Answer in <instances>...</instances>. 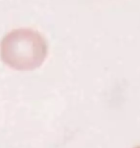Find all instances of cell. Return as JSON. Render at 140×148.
Listing matches in <instances>:
<instances>
[{
  "instance_id": "cell-1",
  "label": "cell",
  "mask_w": 140,
  "mask_h": 148,
  "mask_svg": "<svg viewBox=\"0 0 140 148\" xmlns=\"http://www.w3.org/2000/svg\"><path fill=\"white\" fill-rule=\"evenodd\" d=\"M48 55V43L38 31L29 28L12 30L0 44V57L6 66L19 71L40 67Z\"/></svg>"
},
{
  "instance_id": "cell-2",
  "label": "cell",
  "mask_w": 140,
  "mask_h": 148,
  "mask_svg": "<svg viewBox=\"0 0 140 148\" xmlns=\"http://www.w3.org/2000/svg\"><path fill=\"white\" fill-rule=\"evenodd\" d=\"M135 148H140V145H138V146H135Z\"/></svg>"
}]
</instances>
